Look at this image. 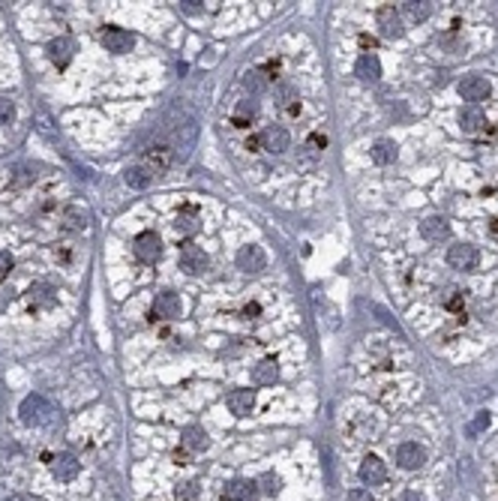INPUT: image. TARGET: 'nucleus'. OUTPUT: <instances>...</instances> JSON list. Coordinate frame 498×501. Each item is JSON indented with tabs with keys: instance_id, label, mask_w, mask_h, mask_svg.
<instances>
[{
	"instance_id": "1",
	"label": "nucleus",
	"mask_w": 498,
	"mask_h": 501,
	"mask_svg": "<svg viewBox=\"0 0 498 501\" xmlns=\"http://www.w3.org/2000/svg\"><path fill=\"white\" fill-rule=\"evenodd\" d=\"M132 252H136L138 261L145 265H153V261L162 258V237L156 232H141L136 241H132Z\"/></svg>"
},
{
	"instance_id": "2",
	"label": "nucleus",
	"mask_w": 498,
	"mask_h": 501,
	"mask_svg": "<svg viewBox=\"0 0 498 501\" xmlns=\"http://www.w3.org/2000/svg\"><path fill=\"white\" fill-rule=\"evenodd\" d=\"M180 315V297L175 291H160L150 304V321H171Z\"/></svg>"
},
{
	"instance_id": "3",
	"label": "nucleus",
	"mask_w": 498,
	"mask_h": 501,
	"mask_svg": "<svg viewBox=\"0 0 498 501\" xmlns=\"http://www.w3.org/2000/svg\"><path fill=\"white\" fill-rule=\"evenodd\" d=\"M18 415H21V420H25L27 426H39V424H45V420H49V415H51V405L45 402V396L34 393V396H27V400L21 402Z\"/></svg>"
},
{
	"instance_id": "4",
	"label": "nucleus",
	"mask_w": 498,
	"mask_h": 501,
	"mask_svg": "<svg viewBox=\"0 0 498 501\" xmlns=\"http://www.w3.org/2000/svg\"><path fill=\"white\" fill-rule=\"evenodd\" d=\"M99 42L105 45V51H112V54H126L132 45H136V36H132L129 30H123V27H102Z\"/></svg>"
},
{
	"instance_id": "5",
	"label": "nucleus",
	"mask_w": 498,
	"mask_h": 501,
	"mask_svg": "<svg viewBox=\"0 0 498 501\" xmlns=\"http://www.w3.org/2000/svg\"><path fill=\"white\" fill-rule=\"evenodd\" d=\"M447 265L453 270H474L480 265V252L471 243H456L447 249Z\"/></svg>"
},
{
	"instance_id": "6",
	"label": "nucleus",
	"mask_w": 498,
	"mask_h": 501,
	"mask_svg": "<svg viewBox=\"0 0 498 501\" xmlns=\"http://www.w3.org/2000/svg\"><path fill=\"white\" fill-rule=\"evenodd\" d=\"M460 93L465 102H484L489 93H493V84L484 75H465L460 82Z\"/></svg>"
},
{
	"instance_id": "7",
	"label": "nucleus",
	"mask_w": 498,
	"mask_h": 501,
	"mask_svg": "<svg viewBox=\"0 0 498 501\" xmlns=\"http://www.w3.org/2000/svg\"><path fill=\"white\" fill-rule=\"evenodd\" d=\"M138 165L150 174V178H160V174L171 165V150H169V147H162V145H160V147H150L147 154H145V159H141Z\"/></svg>"
},
{
	"instance_id": "8",
	"label": "nucleus",
	"mask_w": 498,
	"mask_h": 501,
	"mask_svg": "<svg viewBox=\"0 0 498 501\" xmlns=\"http://www.w3.org/2000/svg\"><path fill=\"white\" fill-rule=\"evenodd\" d=\"M25 297H27L30 313H36V309L54 306V300H58V291H54L49 282H36V285H30V289L25 291Z\"/></svg>"
},
{
	"instance_id": "9",
	"label": "nucleus",
	"mask_w": 498,
	"mask_h": 501,
	"mask_svg": "<svg viewBox=\"0 0 498 501\" xmlns=\"http://www.w3.org/2000/svg\"><path fill=\"white\" fill-rule=\"evenodd\" d=\"M73 54H75V39L73 36H58V39H51V42H49V60L58 69L69 66Z\"/></svg>"
},
{
	"instance_id": "10",
	"label": "nucleus",
	"mask_w": 498,
	"mask_h": 501,
	"mask_svg": "<svg viewBox=\"0 0 498 501\" xmlns=\"http://www.w3.org/2000/svg\"><path fill=\"white\" fill-rule=\"evenodd\" d=\"M397 463H399V468H406V472H414V468H421L426 463V450L417 441H406L397 448Z\"/></svg>"
},
{
	"instance_id": "11",
	"label": "nucleus",
	"mask_w": 498,
	"mask_h": 501,
	"mask_svg": "<svg viewBox=\"0 0 498 501\" xmlns=\"http://www.w3.org/2000/svg\"><path fill=\"white\" fill-rule=\"evenodd\" d=\"M180 267H184L186 273H201V270L208 267V252L195 243H186L184 249H180Z\"/></svg>"
},
{
	"instance_id": "12",
	"label": "nucleus",
	"mask_w": 498,
	"mask_h": 501,
	"mask_svg": "<svg viewBox=\"0 0 498 501\" xmlns=\"http://www.w3.org/2000/svg\"><path fill=\"white\" fill-rule=\"evenodd\" d=\"M360 480L363 483H369V487H378V483H384L387 480V468H384V463L378 456H363V463H360Z\"/></svg>"
},
{
	"instance_id": "13",
	"label": "nucleus",
	"mask_w": 498,
	"mask_h": 501,
	"mask_svg": "<svg viewBox=\"0 0 498 501\" xmlns=\"http://www.w3.org/2000/svg\"><path fill=\"white\" fill-rule=\"evenodd\" d=\"M264 265H267V258H264L262 246H243L237 252V267L247 270V273H258V270H264Z\"/></svg>"
},
{
	"instance_id": "14",
	"label": "nucleus",
	"mask_w": 498,
	"mask_h": 501,
	"mask_svg": "<svg viewBox=\"0 0 498 501\" xmlns=\"http://www.w3.org/2000/svg\"><path fill=\"white\" fill-rule=\"evenodd\" d=\"M354 73H358V78L363 84H375L378 78H382V63H378L375 54H360L358 63H354Z\"/></svg>"
},
{
	"instance_id": "15",
	"label": "nucleus",
	"mask_w": 498,
	"mask_h": 501,
	"mask_svg": "<svg viewBox=\"0 0 498 501\" xmlns=\"http://www.w3.org/2000/svg\"><path fill=\"white\" fill-rule=\"evenodd\" d=\"M378 30L387 36V39H399L402 36V19L393 6H382L378 10Z\"/></svg>"
},
{
	"instance_id": "16",
	"label": "nucleus",
	"mask_w": 498,
	"mask_h": 501,
	"mask_svg": "<svg viewBox=\"0 0 498 501\" xmlns=\"http://www.w3.org/2000/svg\"><path fill=\"white\" fill-rule=\"evenodd\" d=\"M199 210L192 208V204H184V208L177 210V217H175V232L177 234H184V237H192L195 232H199Z\"/></svg>"
},
{
	"instance_id": "17",
	"label": "nucleus",
	"mask_w": 498,
	"mask_h": 501,
	"mask_svg": "<svg viewBox=\"0 0 498 501\" xmlns=\"http://www.w3.org/2000/svg\"><path fill=\"white\" fill-rule=\"evenodd\" d=\"M421 234L432 243H441V241H447L450 237V225H447L445 217H426L421 222Z\"/></svg>"
},
{
	"instance_id": "18",
	"label": "nucleus",
	"mask_w": 498,
	"mask_h": 501,
	"mask_svg": "<svg viewBox=\"0 0 498 501\" xmlns=\"http://www.w3.org/2000/svg\"><path fill=\"white\" fill-rule=\"evenodd\" d=\"M288 132L286 126H267L262 132V147L271 150V154H282V150H288Z\"/></svg>"
},
{
	"instance_id": "19",
	"label": "nucleus",
	"mask_w": 498,
	"mask_h": 501,
	"mask_svg": "<svg viewBox=\"0 0 498 501\" xmlns=\"http://www.w3.org/2000/svg\"><path fill=\"white\" fill-rule=\"evenodd\" d=\"M228 408H232L234 417H247L252 408H256V393L252 391H232L228 393Z\"/></svg>"
},
{
	"instance_id": "20",
	"label": "nucleus",
	"mask_w": 498,
	"mask_h": 501,
	"mask_svg": "<svg viewBox=\"0 0 498 501\" xmlns=\"http://www.w3.org/2000/svg\"><path fill=\"white\" fill-rule=\"evenodd\" d=\"M223 496H225V501H252L258 496V483L256 480H232Z\"/></svg>"
},
{
	"instance_id": "21",
	"label": "nucleus",
	"mask_w": 498,
	"mask_h": 501,
	"mask_svg": "<svg viewBox=\"0 0 498 501\" xmlns=\"http://www.w3.org/2000/svg\"><path fill=\"white\" fill-rule=\"evenodd\" d=\"M78 459L73 456V453H60V456L51 459V474L58 477V480H73V477L78 474Z\"/></svg>"
},
{
	"instance_id": "22",
	"label": "nucleus",
	"mask_w": 498,
	"mask_h": 501,
	"mask_svg": "<svg viewBox=\"0 0 498 501\" xmlns=\"http://www.w3.org/2000/svg\"><path fill=\"white\" fill-rule=\"evenodd\" d=\"M460 126H462V132L465 135H477L480 130L486 126V117H484V111H480V106H469V108H462V114H460Z\"/></svg>"
},
{
	"instance_id": "23",
	"label": "nucleus",
	"mask_w": 498,
	"mask_h": 501,
	"mask_svg": "<svg viewBox=\"0 0 498 501\" xmlns=\"http://www.w3.org/2000/svg\"><path fill=\"white\" fill-rule=\"evenodd\" d=\"M276 376H279V367H276L273 357H264V361H258L256 367H252V381H256L258 387L264 384H273Z\"/></svg>"
},
{
	"instance_id": "24",
	"label": "nucleus",
	"mask_w": 498,
	"mask_h": 501,
	"mask_svg": "<svg viewBox=\"0 0 498 501\" xmlns=\"http://www.w3.org/2000/svg\"><path fill=\"white\" fill-rule=\"evenodd\" d=\"M276 102H279V108H282V111H288L291 117H295V114H300V99H297V90H295V87H288L286 82H282V84H276Z\"/></svg>"
},
{
	"instance_id": "25",
	"label": "nucleus",
	"mask_w": 498,
	"mask_h": 501,
	"mask_svg": "<svg viewBox=\"0 0 498 501\" xmlns=\"http://www.w3.org/2000/svg\"><path fill=\"white\" fill-rule=\"evenodd\" d=\"M184 450L189 453V456H192V453H201V450H208V435H204V429H199V426H189L186 432H184Z\"/></svg>"
},
{
	"instance_id": "26",
	"label": "nucleus",
	"mask_w": 498,
	"mask_h": 501,
	"mask_svg": "<svg viewBox=\"0 0 498 501\" xmlns=\"http://www.w3.org/2000/svg\"><path fill=\"white\" fill-rule=\"evenodd\" d=\"M397 159V145L390 138H378L373 145V162L375 165H390Z\"/></svg>"
},
{
	"instance_id": "27",
	"label": "nucleus",
	"mask_w": 498,
	"mask_h": 501,
	"mask_svg": "<svg viewBox=\"0 0 498 501\" xmlns=\"http://www.w3.org/2000/svg\"><path fill=\"white\" fill-rule=\"evenodd\" d=\"M256 114H258V102H256V99H243V102H237L232 121H234L237 126H249Z\"/></svg>"
},
{
	"instance_id": "28",
	"label": "nucleus",
	"mask_w": 498,
	"mask_h": 501,
	"mask_svg": "<svg viewBox=\"0 0 498 501\" xmlns=\"http://www.w3.org/2000/svg\"><path fill=\"white\" fill-rule=\"evenodd\" d=\"M432 10H436V6L426 3V0H417V3H414V0H411V3H402V12H406L411 21H426L432 15Z\"/></svg>"
},
{
	"instance_id": "29",
	"label": "nucleus",
	"mask_w": 498,
	"mask_h": 501,
	"mask_svg": "<svg viewBox=\"0 0 498 501\" xmlns=\"http://www.w3.org/2000/svg\"><path fill=\"white\" fill-rule=\"evenodd\" d=\"M88 225V213L82 208H66L63 210V228H69V232H78V228Z\"/></svg>"
},
{
	"instance_id": "30",
	"label": "nucleus",
	"mask_w": 498,
	"mask_h": 501,
	"mask_svg": "<svg viewBox=\"0 0 498 501\" xmlns=\"http://www.w3.org/2000/svg\"><path fill=\"white\" fill-rule=\"evenodd\" d=\"M150 180H153V178H150V174L141 169V165H136V169L126 171V186H132V189H147Z\"/></svg>"
},
{
	"instance_id": "31",
	"label": "nucleus",
	"mask_w": 498,
	"mask_h": 501,
	"mask_svg": "<svg viewBox=\"0 0 498 501\" xmlns=\"http://www.w3.org/2000/svg\"><path fill=\"white\" fill-rule=\"evenodd\" d=\"M195 496H199V483H195V480H186V483H180V487L175 489L177 501H192Z\"/></svg>"
},
{
	"instance_id": "32",
	"label": "nucleus",
	"mask_w": 498,
	"mask_h": 501,
	"mask_svg": "<svg viewBox=\"0 0 498 501\" xmlns=\"http://www.w3.org/2000/svg\"><path fill=\"white\" fill-rule=\"evenodd\" d=\"M247 87H249L252 93L264 90V87H267V82H264V73H262V69H252V73L247 75Z\"/></svg>"
},
{
	"instance_id": "33",
	"label": "nucleus",
	"mask_w": 498,
	"mask_h": 501,
	"mask_svg": "<svg viewBox=\"0 0 498 501\" xmlns=\"http://www.w3.org/2000/svg\"><path fill=\"white\" fill-rule=\"evenodd\" d=\"M486 426H489V411H480V415L469 424V435H480Z\"/></svg>"
},
{
	"instance_id": "34",
	"label": "nucleus",
	"mask_w": 498,
	"mask_h": 501,
	"mask_svg": "<svg viewBox=\"0 0 498 501\" xmlns=\"http://www.w3.org/2000/svg\"><path fill=\"white\" fill-rule=\"evenodd\" d=\"M258 483H262L264 496H276V492H279V477H276V474H264Z\"/></svg>"
},
{
	"instance_id": "35",
	"label": "nucleus",
	"mask_w": 498,
	"mask_h": 501,
	"mask_svg": "<svg viewBox=\"0 0 498 501\" xmlns=\"http://www.w3.org/2000/svg\"><path fill=\"white\" fill-rule=\"evenodd\" d=\"M15 117V108H12V102L10 99H0V126H6Z\"/></svg>"
},
{
	"instance_id": "36",
	"label": "nucleus",
	"mask_w": 498,
	"mask_h": 501,
	"mask_svg": "<svg viewBox=\"0 0 498 501\" xmlns=\"http://www.w3.org/2000/svg\"><path fill=\"white\" fill-rule=\"evenodd\" d=\"M12 265H15V261H12V256H10V252H0V282H3L6 276H10Z\"/></svg>"
},
{
	"instance_id": "37",
	"label": "nucleus",
	"mask_w": 498,
	"mask_h": 501,
	"mask_svg": "<svg viewBox=\"0 0 498 501\" xmlns=\"http://www.w3.org/2000/svg\"><path fill=\"white\" fill-rule=\"evenodd\" d=\"M349 501H375V498H373V492H369V489H351Z\"/></svg>"
},
{
	"instance_id": "38",
	"label": "nucleus",
	"mask_w": 498,
	"mask_h": 501,
	"mask_svg": "<svg viewBox=\"0 0 498 501\" xmlns=\"http://www.w3.org/2000/svg\"><path fill=\"white\" fill-rule=\"evenodd\" d=\"M462 304H465V294H460V291H456L453 297H447V309H453V313L456 309H462Z\"/></svg>"
},
{
	"instance_id": "39",
	"label": "nucleus",
	"mask_w": 498,
	"mask_h": 501,
	"mask_svg": "<svg viewBox=\"0 0 498 501\" xmlns=\"http://www.w3.org/2000/svg\"><path fill=\"white\" fill-rule=\"evenodd\" d=\"M324 145H327V138H324V135H319V132H312V135H310V145H306V147H315V150H321Z\"/></svg>"
},
{
	"instance_id": "40",
	"label": "nucleus",
	"mask_w": 498,
	"mask_h": 501,
	"mask_svg": "<svg viewBox=\"0 0 498 501\" xmlns=\"http://www.w3.org/2000/svg\"><path fill=\"white\" fill-rule=\"evenodd\" d=\"M180 6H184V12H186V15L201 12V3H199V0H186V3H180Z\"/></svg>"
},
{
	"instance_id": "41",
	"label": "nucleus",
	"mask_w": 498,
	"mask_h": 501,
	"mask_svg": "<svg viewBox=\"0 0 498 501\" xmlns=\"http://www.w3.org/2000/svg\"><path fill=\"white\" fill-rule=\"evenodd\" d=\"M258 313H262V309H258V304H247V306H243V315H247V318H256Z\"/></svg>"
},
{
	"instance_id": "42",
	"label": "nucleus",
	"mask_w": 498,
	"mask_h": 501,
	"mask_svg": "<svg viewBox=\"0 0 498 501\" xmlns=\"http://www.w3.org/2000/svg\"><path fill=\"white\" fill-rule=\"evenodd\" d=\"M397 501H423V496H417V492H402Z\"/></svg>"
},
{
	"instance_id": "43",
	"label": "nucleus",
	"mask_w": 498,
	"mask_h": 501,
	"mask_svg": "<svg viewBox=\"0 0 498 501\" xmlns=\"http://www.w3.org/2000/svg\"><path fill=\"white\" fill-rule=\"evenodd\" d=\"M256 147H262V135H252L247 141V150H256Z\"/></svg>"
},
{
	"instance_id": "44",
	"label": "nucleus",
	"mask_w": 498,
	"mask_h": 501,
	"mask_svg": "<svg viewBox=\"0 0 498 501\" xmlns=\"http://www.w3.org/2000/svg\"><path fill=\"white\" fill-rule=\"evenodd\" d=\"M360 45H363V49H375V39H373V36H366V34H363V36H360Z\"/></svg>"
},
{
	"instance_id": "45",
	"label": "nucleus",
	"mask_w": 498,
	"mask_h": 501,
	"mask_svg": "<svg viewBox=\"0 0 498 501\" xmlns=\"http://www.w3.org/2000/svg\"><path fill=\"white\" fill-rule=\"evenodd\" d=\"M489 232H493V234H498V219H493V222H489Z\"/></svg>"
},
{
	"instance_id": "46",
	"label": "nucleus",
	"mask_w": 498,
	"mask_h": 501,
	"mask_svg": "<svg viewBox=\"0 0 498 501\" xmlns=\"http://www.w3.org/2000/svg\"><path fill=\"white\" fill-rule=\"evenodd\" d=\"M12 501H39V498H30V496H18V498H12Z\"/></svg>"
}]
</instances>
